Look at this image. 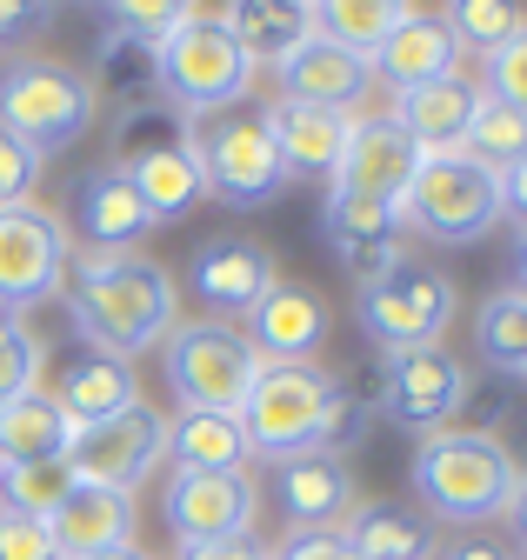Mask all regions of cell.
Returning <instances> with one entry per match:
<instances>
[{
    "instance_id": "24",
    "label": "cell",
    "mask_w": 527,
    "mask_h": 560,
    "mask_svg": "<svg viewBox=\"0 0 527 560\" xmlns=\"http://www.w3.org/2000/svg\"><path fill=\"white\" fill-rule=\"evenodd\" d=\"M214 14L234 34V47L247 54V67H274V74L320 34L314 0H241V8H214Z\"/></svg>"
},
{
    "instance_id": "4",
    "label": "cell",
    "mask_w": 527,
    "mask_h": 560,
    "mask_svg": "<svg viewBox=\"0 0 527 560\" xmlns=\"http://www.w3.org/2000/svg\"><path fill=\"white\" fill-rule=\"evenodd\" d=\"M94 88L81 67L54 60V54H14L0 60V127H8L21 148H34L40 161L47 154H68L94 133Z\"/></svg>"
},
{
    "instance_id": "5",
    "label": "cell",
    "mask_w": 527,
    "mask_h": 560,
    "mask_svg": "<svg viewBox=\"0 0 527 560\" xmlns=\"http://www.w3.org/2000/svg\"><path fill=\"white\" fill-rule=\"evenodd\" d=\"M260 368L268 361L247 347L234 320H174V334L161 340V374L180 413H241Z\"/></svg>"
},
{
    "instance_id": "41",
    "label": "cell",
    "mask_w": 527,
    "mask_h": 560,
    "mask_svg": "<svg viewBox=\"0 0 527 560\" xmlns=\"http://www.w3.org/2000/svg\"><path fill=\"white\" fill-rule=\"evenodd\" d=\"M180 21H187V8H141V0H114V8H101V27L127 34V40L148 47V54H154Z\"/></svg>"
},
{
    "instance_id": "12",
    "label": "cell",
    "mask_w": 527,
    "mask_h": 560,
    "mask_svg": "<svg viewBox=\"0 0 527 560\" xmlns=\"http://www.w3.org/2000/svg\"><path fill=\"white\" fill-rule=\"evenodd\" d=\"M281 280V260L268 241H254V234H208L201 247L187 254V288L194 301L208 307V320H247L254 301L268 294Z\"/></svg>"
},
{
    "instance_id": "9",
    "label": "cell",
    "mask_w": 527,
    "mask_h": 560,
    "mask_svg": "<svg viewBox=\"0 0 527 560\" xmlns=\"http://www.w3.org/2000/svg\"><path fill=\"white\" fill-rule=\"evenodd\" d=\"M194 148H201V174H208V194L227 200L234 214L247 207H268L288 194V167L274 154L268 127H260V107H234L208 127H194Z\"/></svg>"
},
{
    "instance_id": "47",
    "label": "cell",
    "mask_w": 527,
    "mask_h": 560,
    "mask_svg": "<svg viewBox=\"0 0 527 560\" xmlns=\"http://www.w3.org/2000/svg\"><path fill=\"white\" fill-rule=\"evenodd\" d=\"M54 14L47 8H21V0H0V47H21L27 34H47Z\"/></svg>"
},
{
    "instance_id": "6",
    "label": "cell",
    "mask_w": 527,
    "mask_h": 560,
    "mask_svg": "<svg viewBox=\"0 0 527 560\" xmlns=\"http://www.w3.org/2000/svg\"><path fill=\"white\" fill-rule=\"evenodd\" d=\"M341 394L348 387L327 368H314V361H301V368H260V381L241 400V434H247L254 454H268V460L320 454L327 420H335Z\"/></svg>"
},
{
    "instance_id": "3",
    "label": "cell",
    "mask_w": 527,
    "mask_h": 560,
    "mask_svg": "<svg viewBox=\"0 0 527 560\" xmlns=\"http://www.w3.org/2000/svg\"><path fill=\"white\" fill-rule=\"evenodd\" d=\"M154 94L194 127L234 114L254 94V67L214 8H187V21L154 47Z\"/></svg>"
},
{
    "instance_id": "31",
    "label": "cell",
    "mask_w": 527,
    "mask_h": 560,
    "mask_svg": "<svg viewBox=\"0 0 527 560\" xmlns=\"http://www.w3.org/2000/svg\"><path fill=\"white\" fill-rule=\"evenodd\" d=\"M194 140V120H180L161 94H148V101H134V107H120L114 114V133H107V167H134V161H148V154H167V148H187Z\"/></svg>"
},
{
    "instance_id": "16",
    "label": "cell",
    "mask_w": 527,
    "mask_h": 560,
    "mask_svg": "<svg viewBox=\"0 0 527 560\" xmlns=\"http://www.w3.org/2000/svg\"><path fill=\"white\" fill-rule=\"evenodd\" d=\"M241 334L268 368H301L327 347V334H335V307H327V294L307 288V280H274V288L254 301Z\"/></svg>"
},
{
    "instance_id": "34",
    "label": "cell",
    "mask_w": 527,
    "mask_h": 560,
    "mask_svg": "<svg viewBox=\"0 0 527 560\" xmlns=\"http://www.w3.org/2000/svg\"><path fill=\"white\" fill-rule=\"evenodd\" d=\"M87 88H94V101H120V107L148 101V94H154V54H148V47H134L127 34H114V27H101V47H94V74H87Z\"/></svg>"
},
{
    "instance_id": "29",
    "label": "cell",
    "mask_w": 527,
    "mask_h": 560,
    "mask_svg": "<svg viewBox=\"0 0 527 560\" xmlns=\"http://www.w3.org/2000/svg\"><path fill=\"white\" fill-rule=\"evenodd\" d=\"M127 180H134V194H141V207H148V221L154 228H174V221H187L194 207L208 200V174H201V148H167V154H148V161H134L127 167Z\"/></svg>"
},
{
    "instance_id": "15",
    "label": "cell",
    "mask_w": 527,
    "mask_h": 560,
    "mask_svg": "<svg viewBox=\"0 0 527 560\" xmlns=\"http://www.w3.org/2000/svg\"><path fill=\"white\" fill-rule=\"evenodd\" d=\"M260 514L254 474H174L161 494V521L174 527L180 547H208L227 534H247Z\"/></svg>"
},
{
    "instance_id": "28",
    "label": "cell",
    "mask_w": 527,
    "mask_h": 560,
    "mask_svg": "<svg viewBox=\"0 0 527 560\" xmlns=\"http://www.w3.org/2000/svg\"><path fill=\"white\" fill-rule=\"evenodd\" d=\"M341 540H348L354 560H434L441 527L421 508H401V501H361L341 521Z\"/></svg>"
},
{
    "instance_id": "8",
    "label": "cell",
    "mask_w": 527,
    "mask_h": 560,
    "mask_svg": "<svg viewBox=\"0 0 527 560\" xmlns=\"http://www.w3.org/2000/svg\"><path fill=\"white\" fill-rule=\"evenodd\" d=\"M501 174L481 167L475 154H447V161H421L414 187L401 194V228L441 247H475L501 228Z\"/></svg>"
},
{
    "instance_id": "11",
    "label": "cell",
    "mask_w": 527,
    "mask_h": 560,
    "mask_svg": "<svg viewBox=\"0 0 527 560\" xmlns=\"http://www.w3.org/2000/svg\"><path fill=\"white\" fill-rule=\"evenodd\" d=\"M161 460H167V413L134 400L127 413L101 420V428H74V447L60 467L81 487H120V494H134Z\"/></svg>"
},
{
    "instance_id": "44",
    "label": "cell",
    "mask_w": 527,
    "mask_h": 560,
    "mask_svg": "<svg viewBox=\"0 0 527 560\" xmlns=\"http://www.w3.org/2000/svg\"><path fill=\"white\" fill-rule=\"evenodd\" d=\"M434 560H520V547L507 534H488V527H468V534H447L434 547Z\"/></svg>"
},
{
    "instance_id": "42",
    "label": "cell",
    "mask_w": 527,
    "mask_h": 560,
    "mask_svg": "<svg viewBox=\"0 0 527 560\" xmlns=\"http://www.w3.org/2000/svg\"><path fill=\"white\" fill-rule=\"evenodd\" d=\"M40 154L34 148H21V140L0 127V207H27L34 200V187H40Z\"/></svg>"
},
{
    "instance_id": "19",
    "label": "cell",
    "mask_w": 527,
    "mask_h": 560,
    "mask_svg": "<svg viewBox=\"0 0 527 560\" xmlns=\"http://www.w3.org/2000/svg\"><path fill=\"white\" fill-rule=\"evenodd\" d=\"M274 501L288 514V534H341V521L361 508L354 467L341 454H288L274 460Z\"/></svg>"
},
{
    "instance_id": "37",
    "label": "cell",
    "mask_w": 527,
    "mask_h": 560,
    "mask_svg": "<svg viewBox=\"0 0 527 560\" xmlns=\"http://www.w3.org/2000/svg\"><path fill=\"white\" fill-rule=\"evenodd\" d=\"M68 487H74L68 467H0V514L47 521L60 501H68Z\"/></svg>"
},
{
    "instance_id": "50",
    "label": "cell",
    "mask_w": 527,
    "mask_h": 560,
    "mask_svg": "<svg viewBox=\"0 0 527 560\" xmlns=\"http://www.w3.org/2000/svg\"><path fill=\"white\" fill-rule=\"evenodd\" d=\"M520 307H527V234H514V288H507Z\"/></svg>"
},
{
    "instance_id": "45",
    "label": "cell",
    "mask_w": 527,
    "mask_h": 560,
    "mask_svg": "<svg viewBox=\"0 0 527 560\" xmlns=\"http://www.w3.org/2000/svg\"><path fill=\"white\" fill-rule=\"evenodd\" d=\"M268 560H354L341 534H288L268 547Z\"/></svg>"
},
{
    "instance_id": "49",
    "label": "cell",
    "mask_w": 527,
    "mask_h": 560,
    "mask_svg": "<svg viewBox=\"0 0 527 560\" xmlns=\"http://www.w3.org/2000/svg\"><path fill=\"white\" fill-rule=\"evenodd\" d=\"M501 521H507V527H514V534H507V540H520V547H527V474H520V480H514V501H507V514H501Z\"/></svg>"
},
{
    "instance_id": "46",
    "label": "cell",
    "mask_w": 527,
    "mask_h": 560,
    "mask_svg": "<svg viewBox=\"0 0 527 560\" xmlns=\"http://www.w3.org/2000/svg\"><path fill=\"white\" fill-rule=\"evenodd\" d=\"M180 560H268V540L247 527V534H227V540H208V547H180Z\"/></svg>"
},
{
    "instance_id": "40",
    "label": "cell",
    "mask_w": 527,
    "mask_h": 560,
    "mask_svg": "<svg viewBox=\"0 0 527 560\" xmlns=\"http://www.w3.org/2000/svg\"><path fill=\"white\" fill-rule=\"evenodd\" d=\"M488 101H507V107H520L527 114V27L507 40V47H494L488 60H481V81H475Z\"/></svg>"
},
{
    "instance_id": "39",
    "label": "cell",
    "mask_w": 527,
    "mask_h": 560,
    "mask_svg": "<svg viewBox=\"0 0 527 560\" xmlns=\"http://www.w3.org/2000/svg\"><path fill=\"white\" fill-rule=\"evenodd\" d=\"M514 400H520V387H514L507 374H468V387H460V407H454V420H468L460 434H494L501 420L514 413Z\"/></svg>"
},
{
    "instance_id": "53",
    "label": "cell",
    "mask_w": 527,
    "mask_h": 560,
    "mask_svg": "<svg viewBox=\"0 0 527 560\" xmlns=\"http://www.w3.org/2000/svg\"><path fill=\"white\" fill-rule=\"evenodd\" d=\"M520 560H527V553H520Z\"/></svg>"
},
{
    "instance_id": "33",
    "label": "cell",
    "mask_w": 527,
    "mask_h": 560,
    "mask_svg": "<svg viewBox=\"0 0 527 560\" xmlns=\"http://www.w3.org/2000/svg\"><path fill=\"white\" fill-rule=\"evenodd\" d=\"M475 354H481V374H507V381L527 374V307L507 288L488 294L475 314Z\"/></svg>"
},
{
    "instance_id": "1",
    "label": "cell",
    "mask_w": 527,
    "mask_h": 560,
    "mask_svg": "<svg viewBox=\"0 0 527 560\" xmlns=\"http://www.w3.org/2000/svg\"><path fill=\"white\" fill-rule=\"evenodd\" d=\"M68 320L81 347L141 361L180 320V288L154 254H81L68 260Z\"/></svg>"
},
{
    "instance_id": "21",
    "label": "cell",
    "mask_w": 527,
    "mask_h": 560,
    "mask_svg": "<svg viewBox=\"0 0 527 560\" xmlns=\"http://www.w3.org/2000/svg\"><path fill=\"white\" fill-rule=\"evenodd\" d=\"M134 527H141L134 494H120V487H81V480L68 487V501L47 514V540H54L60 560H94L107 547H127Z\"/></svg>"
},
{
    "instance_id": "14",
    "label": "cell",
    "mask_w": 527,
    "mask_h": 560,
    "mask_svg": "<svg viewBox=\"0 0 527 560\" xmlns=\"http://www.w3.org/2000/svg\"><path fill=\"white\" fill-rule=\"evenodd\" d=\"M60 228H68V241L81 254H141V241L154 234L148 207L134 194V180H127L120 167H87L68 194V214H60Z\"/></svg>"
},
{
    "instance_id": "35",
    "label": "cell",
    "mask_w": 527,
    "mask_h": 560,
    "mask_svg": "<svg viewBox=\"0 0 527 560\" xmlns=\"http://www.w3.org/2000/svg\"><path fill=\"white\" fill-rule=\"evenodd\" d=\"M441 27L454 34V47L460 54H494V47H507L520 27H527V14L520 8H501V0H454V8H441Z\"/></svg>"
},
{
    "instance_id": "30",
    "label": "cell",
    "mask_w": 527,
    "mask_h": 560,
    "mask_svg": "<svg viewBox=\"0 0 527 560\" xmlns=\"http://www.w3.org/2000/svg\"><path fill=\"white\" fill-rule=\"evenodd\" d=\"M167 460L180 474H247L254 447L241 434V413H174L167 420Z\"/></svg>"
},
{
    "instance_id": "38",
    "label": "cell",
    "mask_w": 527,
    "mask_h": 560,
    "mask_svg": "<svg viewBox=\"0 0 527 560\" xmlns=\"http://www.w3.org/2000/svg\"><path fill=\"white\" fill-rule=\"evenodd\" d=\"M40 368H47L40 334H34L21 314H0V400H14V394L40 387Z\"/></svg>"
},
{
    "instance_id": "27",
    "label": "cell",
    "mask_w": 527,
    "mask_h": 560,
    "mask_svg": "<svg viewBox=\"0 0 527 560\" xmlns=\"http://www.w3.org/2000/svg\"><path fill=\"white\" fill-rule=\"evenodd\" d=\"M74 447V420L54 407L47 387L0 400V467H60Z\"/></svg>"
},
{
    "instance_id": "17",
    "label": "cell",
    "mask_w": 527,
    "mask_h": 560,
    "mask_svg": "<svg viewBox=\"0 0 527 560\" xmlns=\"http://www.w3.org/2000/svg\"><path fill=\"white\" fill-rule=\"evenodd\" d=\"M414 174H421L414 140L394 127L387 114H354L348 148H341L335 174H327V187H335V194H361V200H387V207H401V194L414 187Z\"/></svg>"
},
{
    "instance_id": "18",
    "label": "cell",
    "mask_w": 527,
    "mask_h": 560,
    "mask_svg": "<svg viewBox=\"0 0 527 560\" xmlns=\"http://www.w3.org/2000/svg\"><path fill=\"white\" fill-rule=\"evenodd\" d=\"M320 241H327V254H335V260L361 280V288L408 254L401 207L361 200V194H335V187H327V200H320Z\"/></svg>"
},
{
    "instance_id": "52",
    "label": "cell",
    "mask_w": 527,
    "mask_h": 560,
    "mask_svg": "<svg viewBox=\"0 0 527 560\" xmlns=\"http://www.w3.org/2000/svg\"><path fill=\"white\" fill-rule=\"evenodd\" d=\"M514 387H520V394H527V374H520V381H514Z\"/></svg>"
},
{
    "instance_id": "10",
    "label": "cell",
    "mask_w": 527,
    "mask_h": 560,
    "mask_svg": "<svg viewBox=\"0 0 527 560\" xmlns=\"http://www.w3.org/2000/svg\"><path fill=\"white\" fill-rule=\"evenodd\" d=\"M74 241L54 207H0V314H27L54 294H68Z\"/></svg>"
},
{
    "instance_id": "25",
    "label": "cell",
    "mask_w": 527,
    "mask_h": 560,
    "mask_svg": "<svg viewBox=\"0 0 527 560\" xmlns=\"http://www.w3.org/2000/svg\"><path fill=\"white\" fill-rule=\"evenodd\" d=\"M260 127H268L274 154H281V167L294 180V174H335L354 114H327V107H301V101H268V107H260Z\"/></svg>"
},
{
    "instance_id": "32",
    "label": "cell",
    "mask_w": 527,
    "mask_h": 560,
    "mask_svg": "<svg viewBox=\"0 0 527 560\" xmlns=\"http://www.w3.org/2000/svg\"><path fill=\"white\" fill-rule=\"evenodd\" d=\"M408 8H414V0H314V27L367 60L394 27L408 21Z\"/></svg>"
},
{
    "instance_id": "7",
    "label": "cell",
    "mask_w": 527,
    "mask_h": 560,
    "mask_svg": "<svg viewBox=\"0 0 527 560\" xmlns=\"http://www.w3.org/2000/svg\"><path fill=\"white\" fill-rule=\"evenodd\" d=\"M354 307H361V334L374 347H387V354H421V347H441V334L454 327L460 288H454L447 267L401 254L387 273L367 280Z\"/></svg>"
},
{
    "instance_id": "13",
    "label": "cell",
    "mask_w": 527,
    "mask_h": 560,
    "mask_svg": "<svg viewBox=\"0 0 527 560\" xmlns=\"http://www.w3.org/2000/svg\"><path fill=\"white\" fill-rule=\"evenodd\" d=\"M460 387H468V368H460L447 347H421V354H387V381H380V407L394 428H408L414 441H434L454 428Z\"/></svg>"
},
{
    "instance_id": "22",
    "label": "cell",
    "mask_w": 527,
    "mask_h": 560,
    "mask_svg": "<svg viewBox=\"0 0 527 560\" xmlns=\"http://www.w3.org/2000/svg\"><path fill=\"white\" fill-rule=\"evenodd\" d=\"M367 67H374V81H387L394 94H414V88H434V81L460 74V47H454V34L441 27L434 8H408V21L367 54Z\"/></svg>"
},
{
    "instance_id": "2",
    "label": "cell",
    "mask_w": 527,
    "mask_h": 560,
    "mask_svg": "<svg viewBox=\"0 0 527 560\" xmlns=\"http://www.w3.org/2000/svg\"><path fill=\"white\" fill-rule=\"evenodd\" d=\"M408 480H414V501H421L428 521L468 534V527H488V521L507 514L520 467H514V454L494 434H460V428H447V434H434V441L414 447Z\"/></svg>"
},
{
    "instance_id": "51",
    "label": "cell",
    "mask_w": 527,
    "mask_h": 560,
    "mask_svg": "<svg viewBox=\"0 0 527 560\" xmlns=\"http://www.w3.org/2000/svg\"><path fill=\"white\" fill-rule=\"evenodd\" d=\"M94 560H154L148 547H134V540H127V547H107V553H94Z\"/></svg>"
},
{
    "instance_id": "20",
    "label": "cell",
    "mask_w": 527,
    "mask_h": 560,
    "mask_svg": "<svg viewBox=\"0 0 527 560\" xmlns=\"http://www.w3.org/2000/svg\"><path fill=\"white\" fill-rule=\"evenodd\" d=\"M475 107H481V88L468 74H454V81H434V88H414V94H394L387 120L414 140L421 161H447V154H468Z\"/></svg>"
},
{
    "instance_id": "48",
    "label": "cell",
    "mask_w": 527,
    "mask_h": 560,
    "mask_svg": "<svg viewBox=\"0 0 527 560\" xmlns=\"http://www.w3.org/2000/svg\"><path fill=\"white\" fill-rule=\"evenodd\" d=\"M501 214L514 221V234H527V161L501 174Z\"/></svg>"
},
{
    "instance_id": "43",
    "label": "cell",
    "mask_w": 527,
    "mask_h": 560,
    "mask_svg": "<svg viewBox=\"0 0 527 560\" xmlns=\"http://www.w3.org/2000/svg\"><path fill=\"white\" fill-rule=\"evenodd\" d=\"M0 560H60L54 540H47V521L0 514Z\"/></svg>"
},
{
    "instance_id": "23",
    "label": "cell",
    "mask_w": 527,
    "mask_h": 560,
    "mask_svg": "<svg viewBox=\"0 0 527 560\" xmlns=\"http://www.w3.org/2000/svg\"><path fill=\"white\" fill-rule=\"evenodd\" d=\"M367 94H374V67H367L361 54H348L341 40H327V34H314V40L281 67V101H301V107L354 114Z\"/></svg>"
},
{
    "instance_id": "26",
    "label": "cell",
    "mask_w": 527,
    "mask_h": 560,
    "mask_svg": "<svg viewBox=\"0 0 527 560\" xmlns=\"http://www.w3.org/2000/svg\"><path fill=\"white\" fill-rule=\"evenodd\" d=\"M47 394H54V407L68 413L74 428H101V420H114V413H127L141 400V381H134V361H114V354L81 347Z\"/></svg>"
},
{
    "instance_id": "36",
    "label": "cell",
    "mask_w": 527,
    "mask_h": 560,
    "mask_svg": "<svg viewBox=\"0 0 527 560\" xmlns=\"http://www.w3.org/2000/svg\"><path fill=\"white\" fill-rule=\"evenodd\" d=\"M468 154H475L481 167H494V174L520 167V161H527V114L507 107V101H488V94H481L475 127H468Z\"/></svg>"
}]
</instances>
